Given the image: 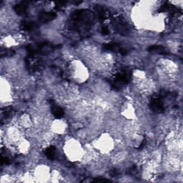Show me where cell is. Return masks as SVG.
Masks as SVG:
<instances>
[{
    "mask_svg": "<svg viewBox=\"0 0 183 183\" xmlns=\"http://www.w3.org/2000/svg\"><path fill=\"white\" fill-rule=\"evenodd\" d=\"M115 79L119 80L123 84H127L131 79V71L129 69H125L121 72L117 74Z\"/></svg>",
    "mask_w": 183,
    "mask_h": 183,
    "instance_id": "1",
    "label": "cell"
},
{
    "mask_svg": "<svg viewBox=\"0 0 183 183\" xmlns=\"http://www.w3.org/2000/svg\"><path fill=\"white\" fill-rule=\"evenodd\" d=\"M150 107L152 110L157 112H161L164 110V106L160 98L155 97L150 102Z\"/></svg>",
    "mask_w": 183,
    "mask_h": 183,
    "instance_id": "2",
    "label": "cell"
},
{
    "mask_svg": "<svg viewBox=\"0 0 183 183\" xmlns=\"http://www.w3.org/2000/svg\"><path fill=\"white\" fill-rule=\"evenodd\" d=\"M56 17V14L54 12H47L42 13L39 17V20L42 23H46L48 21H52Z\"/></svg>",
    "mask_w": 183,
    "mask_h": 183,
    "instance_id": "3",
    "label": "cell"
},
{
    "mask_svg": "<svg viewBox=\"0 0 183 183\" xmlns=\"http://www.w3.org/2000/svg\"><path fill=\"white\" fill-rule=\"evenodd\" d=\"M148 50L150 52H155V53H158L160 54H167V51L166 49V48H165L162 46H160V45H153L151 46V47L148 48Z\"/></svg>",
    "mask_w": 183,
    "mask_h": 183,
    "instance_id": "4",
    "label": "cell"
},
{
    "mask_svg": "<svg viewBox=\"0 0 183 183\" xmlns=\"http://www.w3.org/2000/svg\"><path fill=\"white\" fill-rule=\"evenodd\" d=\"M52 114H53L54 116L56 117V118H60V117H63V115H64V110L61 107H60L54 105V103H52Z\"/></svg>",
    "mask_w": 183,
    "mask_h": 183,
    "instance_id": "5",
    "label": "cell"
},
{
    "mask_svg": "<svg viewBox=\"0 0 183 183\" xmlns=\"http://www.w3.org/2000/svg\"><path fill=\"white\" fill-rule=\"evenodd\" d=\"M45 154L50 160H54L56 158V149L53 146L47 148L45 150Z\"/></svg>",
    "mask_w": 183,
    "mask_h": 183,
    "instance_id": "6",
    "label": "cell"
},
{
    "mask_svg": "<svg viewBox=\"0 0 183 183\" xmlns=\"http://www.w3.org/2000/svg\"><path fill=\"white\" fill-rule=\"evenodd\" d=\"M14 11L16 12L19 15H24L25 14L26 11H27V4L25 3H21L17 4L14 6Z\"/></svg>",
    "mask_w": 183,
    "mask_h": 183,
    "instance_id": "7",
    "label": "cell"
},
{
    "mask_svg": "<svg viewBox=\"0 0 183 183\" xmlns=\"http://www.w3.org/2000/svg\"><path fill=\"white\" fill-rule=\"evenodd\" d=\"M36 27V23L32 22V21H25L21 25V28L26 31H31V30L35 29Z\"/></svg>",
    "mask_w": 183,
    "mask_h": 183,
    "instance_id": "8",
    "label": "cell"
},
{
    "mask_svg": "<svg viewBox=\"0 0 183 183\" xmlns=\"http://www.w3.org/2000/svg\"><path fill=\"white\" fill-rule=\"evenodd\" d=\"M104 47L105 49L110 50V51H116V50L119 51V49L121 48L119 45L115 42H111V43H109V44H107L104 46Z\"/></svg>",
    "mask_w": 183,
    "mask_h": 183,
    "instance_id": "9",
    "label": "cell"
},
{
    "mask_svg": "<svg viewBox=\"0 0 183 183\" xmlns=\"http://www.w3.org/2000/svg\"><path fill=\"white\" fill-rule=\"evenodd\" d=\"M110 175L112 176V177H115V176H117V175H119V172L117 171L116 169H112V170H111L110 172Z\"/></svg>",
    "mask_w": 183,
    "mask_h": 183,
    "instance_id": "10",
    "label": "cell"
},
{
    "mask_svg": "<svg viewBox=\"0 0 183 183\" xmlns=\"http://www.w3.org/2000/svg\"><path fill=\"white\" fill-rule=\"evenodd\" d=\"M102 33L103 34H104V35H107V34H108L109 33H110V31H109L107 27H104L102 28Z\"/></svg>",
    "mask_w": 183,
    "mask_h": 183,
    "instance_id": "11",
    "label": "cell"
},
{
    "mask_svg": "<svg viewBox=\"0 0 183 183\" xmlns=\"http://www.w3.org/2000/svg\"><path fill=\"white\" fill-rule=\"evenodd\" d=\"M95 182H110V180H107V179H99V178H97V179H95L94 180Z\"/></svg>",
    "mask_w": 183,
    "mask_h": 183,
    "instance_id": "12",
    "label": "cell"
},
{
    "mask_svg": "<svg viewBox=\"0 0 183 183\" xmlns=\"http://www.w3.org/2000/svg\"><path fill=\"white\" fill-rule=\"evenodd\" d=\"M146 143H147V142H146V139H144V140L142 141V144H141V145L139 146V149H142V148L145 147V145H146Z\"/></svg>",
    "mask_w": 183,
    "mask_h": 183,
    "instance_id": "13",
    "label": "cell"
}]
</instances>
